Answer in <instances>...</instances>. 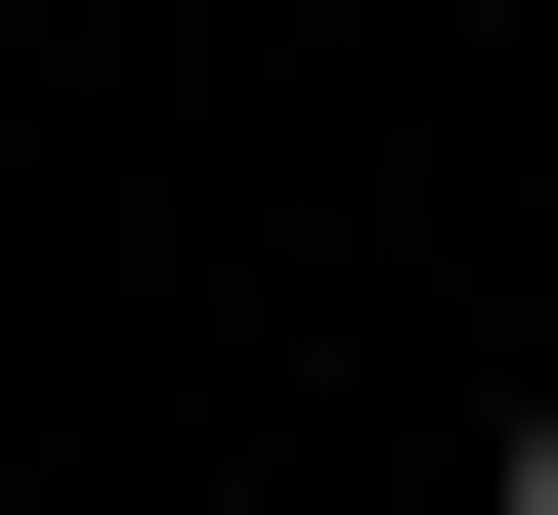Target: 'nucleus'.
<instances>
[{"mask_svg":"<svg viewBox=\"0 0 558 515\" xmlns=\"http://www.w3.org/2000/svg\"><path fill=\"white\" fill-rule=\"evenodd\" d=\"M515 515H558V387H515Z\"/></svg>","mask_w":558,"mask_h":515,"instance_id":"f257e3e1","label":"nucleus"}]
</instances>
